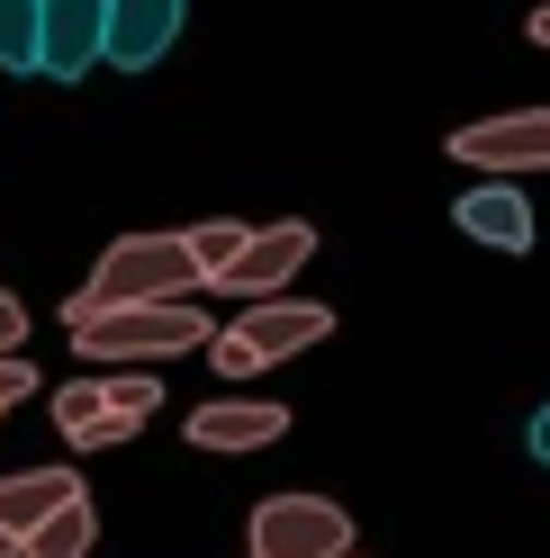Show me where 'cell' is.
I'll use <instances>...</instances> for the list:
<instances>
[{"mask_svg":"<svg viewBox=\"0 0 550 558\" xmlns=\"http://www.w3.org/2000/svg\"><path fill=\"white\" fill-rule=\"evenodd\" d=\"M316 262V226L307 217H280V226H253V243L235 253V270L217 279L226 298H244V306H262V298H289V279Z\"/></svg>","mask_w":550,"mask_h":558,"instance_id":"cell-7","label":"cell"},{"mask_svg":"<svg viewBox=\"0 0 550 558\" xmlns=\"http://www.w3.org/2000/svg\"><path fill=\"white\" fill-rule=\"evenodd\" d=\"M190 0H109V63L118 73H145V63L171 54V37H181Z\"/></svg>","mask_w":550,"mask_h":558,"instance_id":"cell-11","label":"cell"},{"mask_svg":"<svg viewBox=\"0 0 550 558\" xmlns=\"http://www.w3.org/2000/svg\"><path fill=\"white\" fill-rule=\"evenodd\" d=\"M63 333L91 369H154V361H181V352H208L217 325L199 298H154V306H82L63 298Z\"/></svg>","mask_w":550,"mask_h":558,"instance_id":"cell-1","label":"cell"},{"mask_svg":"<svg viewBox=\"0 0 550 558\" xmlns=\"http://www.w3.org/2000/svg\"><path fill=\"white\" fill-rule=\"evenodd\" d=\"M10 352H27V306L0 289V361H10Z\"/></svg>","mask_w":550,"mask_h":558,"instance_id":"cell-17","label":"cell"},{"mask_svg":"<svg viewBox=\"0 0 550 558\" xmlns=\"http://www.w3.org/2000/svg\"><path fill=\"white\" fill-rule=\"evenodd\" d=\"M533 46H550V0H541V10H533Z\"/></svg>","mask_w":550,"mask_h":558,"instance_id":"cell-19","label":"cell"},{"mask_svg":"<svg viewBox=\"0 0 550 558\" xmlns=\"http://www.w3.org/2000/svg\"><path fill=\"white\" fill-rule=\"evenodd\" d=\"M208 279L190 262V234H118L91 262L82 306H154V298H199Z\"/></svg>","mask_w":550,"mask_h":558,"instance_id":"cell-4","label":"cell"},{"mask_svg":"<svg viewBox=\"0 0 550 558\" xmlns=\"http://www.w3.org/2000/svg\"><path fill=\"white\" fill-rule=\"evenodd\" d=\"M199 450H271L289 433V405L280 397H208V405H190V424H181Z\"/></svg>","mask_w":550,"mask_h":558,"instance_id":"cell-9","label":"cell"},{"mask_svg":"<svg viewBox=\"0 0 550 558\" xmlns=\"http://www.w3.org/2000/svg\"><path fill=\"white\" fill-rule=\"evenodd\" d=\"M524 441H533V460H541V469H550V405H541V414H533V433H524Z\"/></svg>","mask_w":550,"mask_h":558,"instance_id":"cell-18","label":"cell"},{"mask_svg":"<svg viewBox=\"0 0 550 558\" xmlns=\"http://www.w3.org/2000/svg\"><path fill=\"white\" fill-rule=\"evenodd\" d=\"M452 226L469 234V243H488V253H533V198L514 190V181H469L461 190V207H452Z\"/></svg>","mask_w":550,"mask_h":558,"instance_id":"cell-10","label":"cell"},{"mask_svg":"<svg viewBox=\"0 0 550 558\" xmlns=\"http://www.w3.org/2000/svg\"><path fill=\"white\" fill-rule=\"evenodd\" d=\"M244 558H253V549H244Z\"/></svg>","mask_w":550,"mask_h":558,"instance_id":"cell-20","label":"cell"},{"mask_svg":"<svg viewBox=\"0 0 550 558\" xmlns=\"http://www.w3.org/2000/svg\"><path fill=\"white\" fill-rule=\"evenodd\" d=\"M91 541H99V505L73 496L63 513H46L37 532H27V558H91Z\"/></svg>","mask_w":550,"mask_h":558,"instance_id":"cell-13","label":"cell"},{"mask_svg":"<svg viewBox=\"0 0 550 558\" xmlns=\"http://www.w3.org/2000/svg\"><path fill=\"white\" fill-rule=\"evenodd\" d=\"M73 496H91L82 469H10V477H0V522H10V532L27 541L46 513H63Z\"/></svg>","mask_w":550,"mask_h":558,"instance_id":"cell-12","label":"cell"},{"mask_svg":"<svg viewBox=\"0 0 550 558\" xmlns=\"http://www.w3.org/2000/svg\"><path fill=\"white\" fill-rule=\"evenodd\" d=\"M19 397H37V369H27V352H10V361H0V414H10Z\"/></svg>","mask_w":550,"mask_h":558,"instance_id":"cell-16","label":"cell"},{"mask_svg":"<svg viewBox=\"0 0 550 558\" xmlns=\"http://www.w3.org/2000/svg\"><path fill=\"white\" fill-rule=\"evenodd\" d=\"M37 19L46 0H0V73H37Z\"/></svg>","mask_w":550,"mask_h":558,"instance_id":"cell-15","label":"cell"},{"mask_svg":"<svg viewBox=\"0 0 550 558\" xmlns=\"http://www.w3.org/2000/svg\"><path fill=\"white\" fill-rule=\"evenodd\" d=\"M253 558H361L352 513L334 496H262L253 505Z\"/></svg>","mask_w":550,"mask_h":558,"instance_id":"cell-6","label":"cell"},{"mask_svg":"<svg viewBox=\"0 0 550 558\" xmlns=\"http://www.w3.org/2000/svg\"><path fill=\"white\" fill-rule=\"evenodd\" d=\"M154 405H163V378L154 369H99V378H63V388L46 397L55 414V433L73 441V450H118L154 424Z\"/></svg>","mask_w":550,"mask_h":558,"instance_id":"cell-2","label":"cell"},{"mask_svg":"<svg viewBox=\"0 0 550 558\" xmlns=\"http://www.w3.org/2000/svg\"><path fill=\"white\" fill-rule=\"evenodd\" d=\"M91 63H109V0H46L37 19V73L82 82Z\"/></svg>","mask_w":550,"mask_h":558,"instance_id":"cell-8","label":"cell"},{"mask_svg":"<svg viewBox=\"0 0 550 558\" xmlns=\"http://www.w3.org/2000/svg\"><path fill=\"white\" fill-rule=\"evenodd\" d=\"M452 154L478 181H524V171H550V109H497V118H469L452 126Z\"/></svg>","mask_w":550,"mask_h":558,"instance_id":"cell-5","label":"cell"},{"mask_svg":"<svg viewBox=\"0 0 550 558\" xmlns=\"http://www.w3.org/2000/svg\"><path fill=\"white\" fill-rule=\"evenodd\" d=\"M325 333H334V306H325V298H262V306H244L235 325H217L208 369H217V378H262V369H280L289 352H316Z\"/></svg>","mask_w":550,"mask_h":558,"instance_id":"cell-3","label":"cell"},{"mask_svg":"<svg viewBox=\"0 0 550 558\" xmlns=\"http://www.w3.org/2000/svg\"><path fill=\"white\" fill-rule=\"evenodd\" d=\"M190 234V262H199V279H208V289H217V279L235 270V253H244V243H253V226H235V217H208V226H181Z\"/></svg>","mask_w":550,"mask_h":558,"instance_id":"cell-14","label":"cell"}]
</instances>
